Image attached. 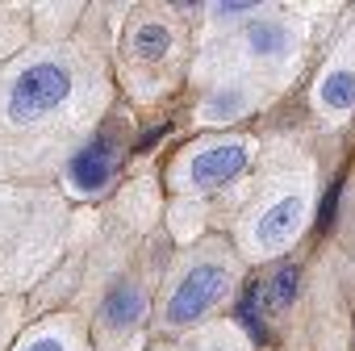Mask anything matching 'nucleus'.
Returning a JSON list of instances; mask_svg holds the SVG:
<instances>
[{
    "instance_id": "obj_11",
    "label": "nucleus",
    "mask_w": 355,
    "mask_h": 351,
    "mask_svg": "<svg viewBox=\"0 0 355 351\" xmlns=\"http://www.w3.org/2000/svg\"><path fill=\"white\" fill-rule=\"evenodd\" d=\"M255 301H259V284L251 280V284L243 289V297H239V322L247 326V334H251L255 343H268V330H263V322H259V309H255Z\"/></svg>"
},
{
    "instance_id": "obj_6",
    "label": "nucleus",
    "mask_w": 355,
    "mask_h": 351,
    "mask_svg": "<svg viewBox=\"0 0 355 351\" xmlns=\"http://www.w3.org/2000/svg\"><path fill=\"white\" fill-rule=\"evenodd\" d=\"M142 309H146V297L138 293V289H113L109 297H105V322L109 326H130V322H138L142 318Z\"/></svg>"
},
{
    "instance_id": "obj_7",
    "label": "nucleus",
    "mask_w": 355,
    "mask_h": 351,
    "mask_svg": "<svg viewBox=\"0 0 355 351\" xmlns=\"http://www.w3.org/2000/svg\"><path fill=\"white\" fill-rule=\"evenodd\" d=\"M322 105L338 109V113L355 109V71H347V67L326 71V80H322Z\"/></svg>"
},
{
    "instance_id": "obj_1",
    "label": "nucleus",
    "mask_w": 355,
    "mask_h": 351,
    "mask_svg": "<svg viewBox=\"0 0 355 351\" xmlns=\"http://www.w3.org/2000/svg\"><path fill=\"white\" fill-rule=\"evenodd\" d=\"M71 92V76L59 63H34L17 76L13 92H9V117L13 121H34L51 109H59Z\"/></svg>"
},
{
    "instance_id": "obj_2",
    "label": "nucleus",
    "mask_w": 355,
    "mask_h": 351,
    "mask_svg": "<svg viewBox=\"0 0 355 351\" xmlns=\"http://www.w3.org/2000/svg\"><path fill=\"white\" fill-rule=\"evenodd\" d=\"M222 289H226V272H222L218 264H197V268L180 280V289L171 293V301H167V322H175V326L197 322V318L222 297Z\"/></svg>"
},
{
    "instance_id": "obj_8",
    "label": "nucleus",
    "mask_w": 355,
    "mask_h": 351,
    "mask_svg": "<svg viewBox=\"0 0 355 351\" xmlns=\"http://www.w3.org/2000/svg\"><path fill=\"white\" fill-rule=\"evenodd\" d=\"M247 42H251L255 55H280L288 46V30H284V22H255Z\"/></svg>"
},
{
    "instance_id": "obj_13",
    "label": "nucleus",
    "mask_w": 355,
    "mask_h": 351,
    "mask_svg": "<svg viewBox=\"0 0 355 351\" xmlns=\"http://www.w3.org/2000/svg\"><path fill=\"white\" fill-rule=\"evenodd\" d=\"M26 351H63V343H59V339H34Z\"/></svg>"
},
{
    "instance_id": "obj_10",
    "label": "nucleus",
    "mask_w": 355,
    "mask_h": 351,
    "mask_svg": "<svg viewBox=\"0 0 355 351\" xmlns=\"http://www.w3.org/2000/svg\"><path fill=\"white\" fill-rule=\"evenodd\" d=\"M297 284H301V272H297L293 264H284V268L272 276V289H268V309H284V305H293Z\"/></svg>"
},
{
    "instance_id": "obj_3",
    "label": "nucleus",
    "mask_w": 355,
    "mask_h": 351,
    "mask_svg": "<svg viewBox=\"0 0 355 351\" xmlns=\"http://www.w3.org/2000/svg\"><path fill=\"white\" fill-rule=\"evenodd\" d=\"M247 167V146L243 142H222V146H209L193 159L189 176H193V185L197 189H218L226 180H234V176Z\"/></svg>"
},
{
    "instance_id": "obj_12",
    "label": "nucleus",
    "mask_w": 355,
    "mask_h": 351,
    "mask_svg": "<svg viewBox=\"0 0 355 351\" xmlns=\"http://www.w3.org/2000/svg\"><path fill=\"white\" fill-rule=\"evenodd\" d=\"M334 205H338V185L326 193V201H322V214H318V226L322 230H330V222H334Z\"/></svg>"
},
{
    "instance_id": "obj_5",
    "label": "nucleus",
    "mask_w": 355,
    "mask_h": 351,
    "mask_svg": "<svg viewBox=\"0 0 355 351\" xmlns=\"http://www.w3.org/2000/svg\"><path fill=\"white\" fill-rule=\"evenodd\" d=\"M113 176V151L109 146H88V151H80L76 159H71V180H76V189H101L105 180Z\"/></svg>"
},
{
    "instance_id": "obj_9",
    "label": "nucleus",
    "mask_w": 355,
    "mask_h": 351,
    "mask_svg": "<svg viewBox=\"0 0 355 351\" xmlns=\"http://www.w3.org/2000/svg\"><path fill=\"white\" fill-rule=\"evenodd\" d=\"M167 46H171L167 26L146 22V26H138V30H134V55H142V59H159V55H167Z\"/></svg>"
},
{
    "instance_id": "obj_4",
    "label": "nucleus",
    "mask_w": 355,
    "mask_h": 351,
    "mask_svg": "<svg viewBox=\"0 0 355 351\" xmlns=\"http://www.w3.org/2000/svg\"><path fill=\"white\" fill-rule=\"evenodd\" d=\"M301 214H305V205H301V197H284V201H276L263 218H259V226H255V239H259V247H268V251H276V247H284L297 230H301Z\"/></svg>"
}]
</instances>
